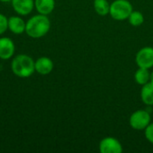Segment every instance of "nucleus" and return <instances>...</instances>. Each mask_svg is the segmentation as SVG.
Instances as JSON below:
<instances>
[{
  "mask_svg": "<svg viewBox=\"0 0 153 153\" xmlns=\"http://www.w3.org/2000/svg\"><path fill=\"white\" fill-rule=\"evenodd\" d=\"M8 30V18L3 13H0V35L4 34Z\"/></svg>",
  "mask_w": 153,
  "mask_h": 153,
  "instance_id": "nucleus-16",
  "label": "nucleus"
},
{
  "mask_svg": "<svg viewBox=\"0 0 153 153\" xmlns=\"http://www.w3.org/2000/svg\"><path fill=\"white\" fill-rule=\"evenodd\" d=\"M135 63L138 67L151 69L153 67V48L147 46L142 48L135 56Z\"/></svg>",
  "mask_w": 153,
  "mask_h": 153,
  "instance_id": "nucleus-5",
  "label": "nucleus"
},
{
  "mask_svg": "<svg viewBox=\"0 0 153 153\" xmlns=\"http://www.w3.org/2000/svg\"><path fill=\"white\" fill-rule=\"evenodd\" d=\"M150 75L151 73L149 72V69L139 67L134 74V80L137 84L143 86L150 82Z\"/></svg>",
  "mask_w": 153,
  "mask_h": 153,
  "instance_id": "nucleus-14",
  "label": "nucleus"
},
{
  "mask_svg": "<svg viewBox=\"0 0 153 153\" xmlns=\"http://www.w3.org/2000/svg\"><path fill=\"white\" fill-rule=\"evenodd\" d=\"M144 134L149 143L153 144V123L151 122V124L145 128L144 130Z\"/></svg>",
  "mask_w": 153,
  "mask_h": 153,
  "instance_id": "nucleus-17",
  "label": "nucleus"
},
{
  "mask_svg": "<svg viewBox=\"0 0 153 153\" xmlns=\"http://www.w3.org/2000/svg\"><path fill=\"white\" fill-rule=\"evenodd\" d=\"M34 6L37 12L40 14H50L56 6L55 0H34Z\"/></svg>",
  "mask_w": 153,
  "mask_h": 153,
  "instance_id": "nucleus-11",
  "label": "nucleus"
},
{
  "mask_svg": "<svg viewBox=\"0 0 153 153\" xmlns=\"http://www.w3.org/2000/svg\"><path fill=\"white\" fill-rule=\"evenodd\" d=\"M150 124L151 114L146 109H138L134 111L129 117V125L134 130H145Z\"/></svg>",
  "mask_w": 153,
  "mask_h": 153,
  "instance_id": "nucleus-4",
  "label": "nucleus"
},
{
  "mask_svg": "<svg viewBox=\"0 0 153 153\" xmlns=\"http://www.w3.org/2000/svg\"><path fill=\"white\" fill-rule=\"evenodd\" d=\"M50 27L51 22L48 15L38 13L26 22L25 33L32 39H40L48 34Z\"/></svg>",
  "mask_w": 153,
  "mask_h": 153,
  "instance_id": "nucleus-1",
  "label": "nucleus"
},
{
  "mask_svg": "<svg viewBox=\"0 0 153 153\" xmlns=\"http://www.w3.org/2000/svg\"><path fill=\"white\" fill-rule=\"evenodd\" d=\"M11 3L14 12L21 16L30 14L35 8L34 0H12Z\"/></svg>",
  "mask_w": 153,
  "mask_h": 153,
  "instance_id": "nucleus-7",
  "label": "nucleus"
},
{
  "mask_svg": "<svg viewBox=\"0 0 153 153\" xmlns=\"http://www.w3.org/2000/svg\"><path fill=\"white\" fill-rule=\"evenodd\" d=\"M134 11L133 5L128 0H115L110 4L109 14L116 21L127 20Z\"/></svg>",
  "mask_w": 153,
  "mask_h": 153,
  "instance_id": "nucleus-3",
  "label": "nucleus"
},
{
  "mask_svg": "<svg viewBox=\"0 0 153 153\" xmlns=\"http://www.w3.org/2000/svg\"><path fill=\"white\" fill-rule=\"evenodd\" d=\"M141 100L147 107L153 106V83L149 82L148 83L142 86L141 90Z\"/></svg>",
  "mask_w": 153,
  "mask_h": 153,
  "instance_id": "nucleus-12",
  "label": "nucleus"
},
{
  "mask_svg": "<svg viewBox=\"0 0 153 153\" xmlns=\"http://www.w3.org/2000/svg\"><path fill=\"white\" fill-rule=\"evenodd\" d=\"M99 150L100 153H122L123 146L117 138L108 136L100 142Z\"/></svg>",
  "mask_w": 153,
  "mask_h": 153,
  "instance_id": "nucleus-6",
  "label": "nucleus"
},
{
  "mask_svg": "<svg viewBox=\"0 0 153 153\" xmlns=\"http://www.w3.org/2000/svg\"><path fill=\"white\" fill-rule=\"evenodd\" d=\"M11 70L17 77H30L35 72V61L26 54L17 55L11 62Z\"/></svg>",
  "mask_w": 153,
  "mask_h": 153,
  "instance_id": "nucleus-2",
  "label": "nucleus"
},
{
  "mask_svg": "<svg viewBox=\"0 0 153 153\" xmlns=\"http://www.w3.org/2000/svg\"><path fill=\"white\" fill-rule=\"evenodd\" d=\"M93 7L96 13L100 16H106L109 14L110 4L108 0H94Z\"/></svg>",
  "mask_w": 153,
  "mask_h": 153,
  "instance_id": "nucleus-13",
  "label": "nucleus"
},
{
  "mask_svg": "<svg viewBox=\"0 0 153 153\" xmlns=\"http://www.w3.org/2000/svg\"><path fill=\"white\" fill-rule=\"evenodd\" d=\"M150 82L153 83V71L151 73V75H150Z\"/></svg>",
  "mask_w": 153,
  "mask_h": 153,
  "instance_id": "nucleus-18",
  "label": "nucleus"
},
{
  "mask_svg": "<svg viewBox=\"0 0 153 153\" xmlns=\"http://www.w3.org/2000/svg\"><path fill=\"white\" fill-rule=\"evenodd\" d=\"M12 0H0V2H2V3H9Z\"/></svg>",
  "mask_w": 153,
  "mask_h": 153,
  "instance_id": "nucleus-19",
  "label": "nucleus"
},
{
  "mask_svg": "<svg viewBox=\"0 0 153 153\" xmlns=\"http://www.w3.org/2000/svg\"><path fill=\"white\" fill-rule=\"evenodd\" d=\"M127 20L132 26L139 27L144 22V16L139 11H133Z\"/></svg>",
  "mask_w": 153,
  "mask_h": 153,
  "instance_id": "nucleus-15",
  "label": "nucleus"
},
{
  "mask_svg": "<svg viewBox=\"0 0 153 153\" xmlns=\"http://www.w3.org/2000/svg\"><path fill=\"white\" fill-rule=\"evenodd\" d=\"M26 22L20 16H11L8 18V30L16 35L25 32Z\"/></svg>",
  "mask_w": 153,
  "mask_h": 153,
  "instance_id": "nucleus-10",
  "label": "nucleus"
},
{
  "mask_svg": "<svg viewBox=\"0 0 153 153\" xmlns=\"http://www.w3.org/2000/svg\"><path fill=\"white\" fill-rule=\"evenodd\" d=\"M54 68V63L48 56H40L35 61V72L40 75L49 74Z\"/></svg>",
  "mask_w": 153,
  "mask_h": 153,
  "instance_id": "nucleus-9",
  "label": "nucleus"
},
{
  "mask_svg": "<svg viewBox=\"0 0 153 153\" xmlns=\"http://www.w3.org/2000/svg\"><path fill=\"white\" fill-rule=\"evenodd\" d=\"M15 45L13 41L7 37L0 38V59L8 60L13 56Z\"/></svg>",
  "mask_w": 153,
  "mask_h": 153,
  "instance_id": "nucleus-8",
  "label": "nucleus"
}]
</instances>
